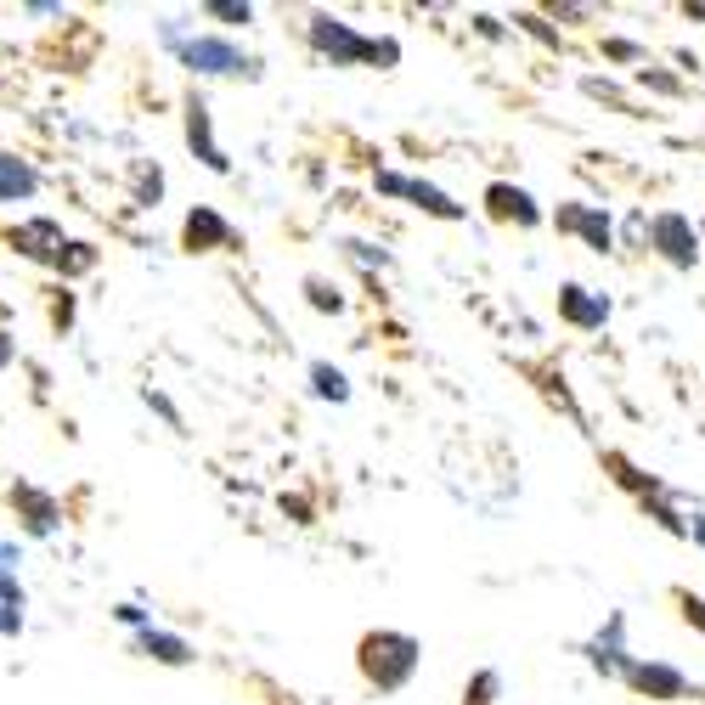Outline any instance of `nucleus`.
<instances>
[{
    "label": "nucleus",
    "instance_id": "f257e3e1",
    "mask_svg": "<svg viewBox=\"0 0 705 705\" xmlns=\"http://www.w3.org/2000/svg\"><path fill=\"white\" fill-rule=\"evenodd\" d=\"M423 666V644L412 633H395V627H379L356 644V672L379 688V694H401Z\"/></svg>",
    "mask_w": 705,
    "mask_h": 705
},
{
    "label": "nucleus",
    "instance_id": "f03ea898",
    "mask_svg": "<svg viewBox=\"0 0 705 705\" xmlns=\"http://www.w3.org/2000/svg\"><path fill=\"white\" fill-rule=\"evenodd\" d=\"M164 46L182 57V68L204 74V79H226V74H260V57H248L237 40H221V35H182V23H164L158 29Z\"/></svg>",
    "mask_w": 705,
    "mask_h": 705
},
{
    "label": "nucleus",
    "instance_id": "7ed1b4c3",
    "mask_svg": "<svg viewBox=\"0 0 705 705\" xmlns=\"http://www.w3.org/2000/svg\"><path fill=\"white\" fill-rule=\"evenodd\" d=\"M644 232H649V248L666 260L672 272H694V266H699V226H694V215L660 209Z\"/></svg>",
    "mask_w": 705,
    "mask_h": 705
},
{
    "label": "nucleus",
    "instance_id": "20e7f679",
    "mask_svg": "<svg viewBox=\"0 0 705 705\" xmlns=\"http://www.w3.org/2000/svg\"><path fill=\"white\" fill-rule=\"evenodd\" d=\"M305 40H311V51H316L322 62H333V68L368 62V35H356V29H350L344 18H333V12H311Z\"/></svg>",
    "mask_w": 705,
    "mask_h": 705
},
{
    "label": "nucleus",
    "instance_id": "39448f33",
    "mask_svg": "<svg viewBox=\"0 0 705 705\" xmlns=\"http://www.w3.org/2000/svg\"><path fill=\"white\" fill-rule=\"evenodd\" d=\"M554 226L570 232V237H581L593 254H609V248H615V221H609L604 204H559Z\"/></svg>",
    "mask_w": 705,
    "mask_h": 705
},
{
    "label": "nucleus",
    "instance_id": "423d86ee",
    "mask_svg": "<svg viewBox=\"0 0 705 705\" xmlns=\"http://www.w3.org/2000/svg\"><path fill=\"white\" fill-rule=\"evenodd\" d=\"M621 683L627 688H638L644 699H688V672H677V666H666V660H644V655H633V666L621 672Z\"/></svg>",
    "mask_w": 705,
    "mask_h": 705
},
{
    "label": "nucleus",
    "instance_id": "0eeeda50",
    "mask_svg": "<svg viewBox=\"0 0 705 705\" xmlns=\"http://www.w3.org/2000/svg\"><path fill=\"white\" fill-rule=\"evenodd\" d=\"M182 114H187V147L198 153V164H204V169H215V175H226V169H232V158H226V153H221V141H215V119H209V102H204L198 91H187Z\"/></svg>",
    "mask_w": 705,
    "mask_h": 705
},
{
    "label": "nucleus",
    "instance_id": "6e6552de",
    "mask_svg": "<svg viewBox=\"0 0 705 705\" xmlns=\"http://www.w3.org/2000/svg\"><path fill=\"white\" fill-rule=\"evenodd\" d=\"M486 215L502 221V226H519V232L542 226V204L525 193V187H513V182H491L486 187Z\"/></svg>",
    "mask_w": 705,
    "mask_h": 705
},
{
    "label": "nucleus",
    "instance_id": "1a4fd4ad",
    "mask_svg": "<svg viewBox=\"0 0 705 705\" xmlns=\"http://www.w3.org/2000/svg\"><path fill=\"white\" fill-rule=\"evenodd\" d=\"M587 666L604 672V677H621V672L633 666V655H627V615H621V609H615L609 621L598 627V638L587 644Z\"/></svg>",
    "mask_w": 705,
    "mask_h": 705
},
{
    "label": "nucleus",
    "instance_id": "9d476101",
    "mask_svg": "<svg viewBox=\"0 0 705 705\" xmlns=\"http://www.w3.org/2000/svg\"><path fill=\"white\" fill-rule=\"evenodd\" d=\"M182 243H187V254H215V248H232L237 232H232V221H226L221 209L198 204V209L182 221Z\"/></svg>",
    "mask_w": 705,
    "mask_h": 705
},
{
    "label": "nucleus",
    "instance_id": "9b49d317",
    "mask_svg": "<svg viewBox=\"0 0 705 705\" xmlns=\"http://www.w3.org/2000/svg\"><path fill=\"white\" fill-rule=\"evenodd\" d=\"M559 322H570V327L593 333V327H604V322H609V300H604V294H593V288H581V283H565V288H559Z\"/></svg>",
    "mask_w": 705,
    "mask_h": 705
},
{
    "label": "nucleus",
    "instance_id": "f8f14e48",
    "mask_svg": "<svg viewBox=\"0 0 705 705\" xmlns=\"http://www.w3.org/2000/svg\"><path fill=\"white\" fill-rule=\"evenodd\" d=\"M12 248H18L23 260H35V266H51L57 248H62V226L46 221V215H35V221L12 226Z\"/></svg>",
    "mask_w": 705,
    "mask_h": 705
},
{
    "label": "nucleus",
    "instance_id": "ddd939ff",
    "mask_svg": "<svg viewBox=\"0 0 705 705\" xmlns=\"http://www.w3.org/2000/svg\"><path fill=\"white\" fill-rule=\"evenodd\" d=\"M12 502H18V519H23V531H29V537H51V531H57L62 508H57L51 491H40V486H18Z\"/></svg>",
    "mask_w": 705,
    "mask_h": 705
},
{
    "label": "nucleus",
    "instance_id": "4468645a",
    "mask_svg": "<svg viewBox=\"0 0 705 705\" xmlns=\"http://www.w3.org/2000/svg\"><path fill=\"white\" fill-rule=\"evenodd\" d=\"M136 649H141L147 660H158V666H193V660H198V649H193L182 633H164V627H141V633H136Z\"/></svg>",
    "mask_w": 705,
    "mask_h": 705
},
{
    "label": "nucleus",
    "instance_id": "2eb2a0df",
    "mask_svg": "<svg viewBox=\"0 0 705 705\" xmlns=\"http://www.w3.org/2000/svg\"><path fill=\"white\" fill-rule=\"evenodd\" d=\"M40 193V169L18 153H0V204H29Z\"/></svg>",
    "mask_w": 705,
    "mask_h": 705
},
{
    "label": "nucleus",
    "instance_id": "dca6fc26",
    "mask_svg": "<svg viewBox=\"0 0 705 705\" xmlns=\"http://www.w3.org/2000/svg\"><path fill=\"white\" fill-rule=\"evenodd\" d=\"M407 198H412L423 215H434V221H463V215H469L452 193H440L434 182H418V175H407Z\"/></svg>",
    "mask_w": 705,
    "mask_h": 705
},
{
    "label": "nucleus",
    "instance_id": "f3484780",
    "mask_svg": "<svg viewBox=\"0 0 705 705\" xmlns=\"http://www.w3.org/2000/svg\"><path fill=\"white\" fill-rule=\"evenodd\" d=\"M51 266H57L62 277H85V272H91V266H97V248H91V243H62V248H57V260H51Z\"/></svg>",
    "mask_w": 705,
    "mask_h": 705
},
{
    "label": "nucleus",
    "instance_id": "a211bd4d",
    "mask_svg": "<svg viewBox=\"0 0 705 705\" xmlns=\"http://www.w3.org/2000/svg\"><path fill=\"white\" fill-rule=\"evenodd\" d=\"M130 182H136V204H141V209H153V204L164 198V169H158V164L141 158V164L130 169Z\"/></svg>",
    "mask_w": 705,
    "mask_h": 705
},
{
    "label": "nucleus",
    "instance_id": "6ab92c4d",
    "mask_svg": "<svg viewBox=\"0 0 705 705\" xmlns=\"http://www.w3.org/2000/svg\"><path fill=\"white\" fill-rule=\"evenodd\" d=\"M311 384H316L322 401H339V407L350 401V379H344L339 368H327V362H311Z\"/></svg>",
    "mask_w": 705,
    "mask_h": 705
},
{
    "label": "nucleus",
    "instance_id": "aec40b11",
    "mask_svg": "<svg viewBox=\"0 0 705 705\" xmlns=\"http://www.w3.org/2000/svg\"><path fill=\"white\" fill-rule=\"evenodd\" d=\"M497 694H502V677L486 666V672H474L469 683H463V705H497Z\"/></svg>",
    "mask_w": 705,
    "mask_h": 705
},
{
    "label": "nucleus",
    "instance_id": "412c9836",
    "mask_svg": "<svg viewBox=\"0 0 705 705\" xmlns=\"http://www.w3.org/2000/svg\"><path fill=\"white\" fill-rule=\"evenodd\" d=\"M305 294H311V305L316 311H344V294H339V283H327V277H305Z\"/></svg>",
    "mask_w": 705,
    "mask_h": 705
},
{
    "label": "nucleus",
    "instance_id": "4be33fe9",
    "mask_svg": "<svg viewBox=\"0 0 705 705\" xmlns=\"http://www.w3.org/2000/svg\"><path fill=\"white\" fill-rule=\"evenodd\" d=\"M204 12L221 18V23H254V7H248V0H209Z\"/></svg>",
    "mask_w": 705,
    "mask_h": 705
},
{
    "label": "nucleus",
    "instance_id": "5701e85b",
    "mask_svg": "<svg viewBox=\"0 0 705 705\" xmlns=\"http://www.w3.org/2000/svg\"><path fill=\"white\" fill-rule=\"evenodd\" d=\"M638 85H644V91H660V97H677L683 91V79H672V74H660V68H638Z\"/></svg>",
    "mask_w": 705,
    "mask_h": 705
},
{
    "label": "nucleus",
    "instance_id": "b1692460",
    "mask_svg": "<svg viewBox=\"0 0 705 705\" xmlns=\"http://www.w3.org/2000/svg\"><path fill=\"white\" fill-rule=\"evenodd\" d=\"M604 57H609V62H649V51L633 46V40H604Z\"/></svg>",
    "mask_w": 705,
    "mask_h": 705
},
{
    "label": "nucleus",
    "instance_id": "393cba45",
    "mask_svg": "<svg viewBox=\"0 0 705 705\" xmlns=\"http://www.w3.org/2000/svg\"><path fill=\"white\" fill-rule=\"evenodd\" d=\"M368 62L373 68H395L401 62V46L395 40H368Z\"/></svg>",
    "mask_w": 705,
    "mask_h": 705
},
{
    "label": "nucleus",
    "instance_id": "a878e982",
    "mask_svg": "<svg viewBox=\"0 0 705 705\" xmlns=\"http://www.w3.org/2000/svg\"><path fill=\"white\" fill-rule=\"evenodd\" d=\"M373 187H379L384 198H407V175H395V169H379V175H373Z\"/></svg>",
    "mask_w": 705,
    "mask_h": 705
},
{
    "label": "nucleus",
    "instance_id": "bb28decb",
    "mask_svg": "<svg viewBox=\"0 0 705 705\" xmlns=\"http://www.w3.org/2000/svg\"><path fill=\"white\" fill-rule=\"evenodd\" d=\"M677 604H683V621L705 633V598H694V593H677Z\"/></svg>",
    "mask_w": 705,
    "mask_h": 705
},
{
    "label": "nucleus",
    "instance_id": "cd10ccee",
    "mask_svg": "<svg viewBox=\"0 0 705 705\" xmlns=\"http://www.w3.org/2000/svg\"><path fill=\"white\" fill-rule=\"evenodd\" d=\"M0 604H18V609H23V581H18L7 565H0Z\"/></svg>",
    "mask_w": 705,
    "mask_h": 705
},
{
    "label": "nucleus",
    "instance_id": "c85d7f7f",
    "mask_svg": "<svg viewBox=\"0 0 705 705\" xmlns=\"http://www.w3.org/2000/svg\"><path fill=\"white\" fill-rule=\"evenodd\" d=\"M23 633V609L18 604H0V638H18Z\"/></svg>",
    "mask_w": 705,
    "mask_h": 705
},
{
    "label": "nucleus",
    "instance_id": "c756f323",
    "mask_svg": "<svg viewBox=\"0 0 705 705\" xmlns=\"http://www.w3.org/2000/svg\"><path fill=\"white\" fill-rule=\"evenodd\" d=\"M114 615H119V621H125V627H136V633H141V627H153V615H147L141 604H119Z\"/></svg>",
    "mask_w": 705,
    "mask_h": 705
},
{
    "label": "nucleus",
    "instance_id": "7c9ffc66",
    "mask_svg": "<svg viewBox=\"0 0 705 705\" xmlns=\"http://www.w3.org/2000/svg\"><path fill=\"white\" fill-rule=\"evenodd\" d=\"M147 407H153V412H164V423H169V429H182V418H175V407H169L158 390H147Z\"/></svg>",
    "mask_w": 705,
    "mask_h": 705
},
{
    "label": "nucleus",
    "instance_id": "2f4dec72",
    "mask_svg": "<svg viewBox=\"0 0 705 705\" xmlns=\"http://www.w3.org/2000/svg\"><path fill=\"white\" fill-rule=\"evenodd\" d=\"M688 542L705 548V513H688Z\"/></svg>",
    "mask_w": 705,
    "mask_h": 705
},
{
    "label": "nucleus",
    "instance_id": "473e14b6",
    "mask_svg": "<svg viewBox=\"0 0 705 705\" xmlns=\"http://www.w3.org/2000/svg\"><path fill=\"white\" fill-rule=\"evenodd\" d=\"M12 356H18V344H12L7 327H0V368H12Z\"/></svg>",
    "mask_w": 705,
    "mask_h": 705
},
{
    "label": "nucleus",
    "instance_id": "72a5a7b5",
    "mask_svg": "<svg viewBox=\"0 0 705 705\" xmlns=\"http://www.w3.org/2000/svg\"><path fill=\"white\" fill-rule=\"evenodd\" d=\"M554 18H565V23H581V18H593L587 7H554Z\"/></svg>",
    "mask_w": 705,
    "mask_h": 705
},
{
    "label": "nucleus",
    "instance_id": "f704fd0d",
    "mask_svg": "<svg viewBox=\"0 0 705 705\" xmlns=\"http://www.w3.org/2000/svg\"><path fill=\"white\" fill-rule=\"evenodd\" d=\"M699 254H705V221H699Z\"/></svg>",
    "mask_w": 705,
    "mask_h": 705
}]
</instances>
